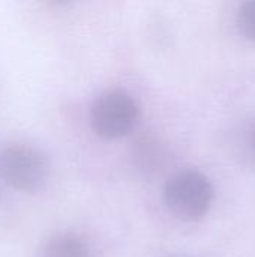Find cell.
<instances>
[{"label": "cell", "mask_w": 255, "mask_h": 257, "mask_svg": "<svg viewBox=\"0 0 255 257\" xmlns=\"http://www.w3.org/2000/svg\"><path fill=\"white\" fill-rule=\"evenodd\" d=\"M215 190L206 175L198 170L174 173L164 187V200L171 214L185 221L203 218L212 202Z\"/></svg>", "instance_id": "obj_1"}, {"label": "cell", "mask_w": 255, "mask_h": 257, "mask_svg": "<svg viewBox=\"0 0 255 257\" xmlns=\"http://www.w3.org/2000/svg\"><path fill=\"white\" fill-rule=\"evenodd\" d=\"M48 172L47 157L32 145L14 143L0 151V176L15 190L29 193L39 190Z\"/></svg>", "instance_id": "obj_2"}, {"label": "cell", "mask_w": 255, "mask_h": 257, "mask_svg": "<svg viewBox=\"0 0 255 257\" xmlns=\"http://www.w3.org/2000/svg\"><path fill=\"white\" fill-rule=\"evenodd\" d=\"M140 108L137 101L120 89L102 92L92 104L90 123L93 131L107 140L126 136L137 123Z\"/></svg>", "instance_id": "obj_3"}, {"label": "cell", "mask_w": 255, "mask_h": 257, "mask_svg": "<svg viewBox=\"0 0 255 257\" xmlns=\"http://www.w3.org/2000/svg\"><path fill=\"white\" fill-rule=\"evenodd\" d=\"M41 257H90V250L75 233H59L47 241Z\"/></svg>", "instance_id": "obj_4"}, {"label": "cell", "mask_w": 255, "mask_h": 257, "mask_svg": "<svg viewBox=\"0 0 255 257\" xmlns=\"http://www.w3.org/2000/svg\"><path fill=\"white\" fill-rule=\"evenodd\" d=\"M236 21L240 33L255 42V0H248L239 8Z\"/></svg>", "instance_id": "obj_5"}, {"label": "cell", "mask_w": 255, "mask_h": 257, "mask_svg": "<svg viewBox=\"0 0 255 257\" xmlns=\"http://www.w3.org/2000/svg\"><path fill=\"white\" fill-rule=\"evenodd\" d=\"M252 146H254V149H255V130H254V133H252Z\"/></svg>", "instance_id": "obj_6"}]
</instances>
